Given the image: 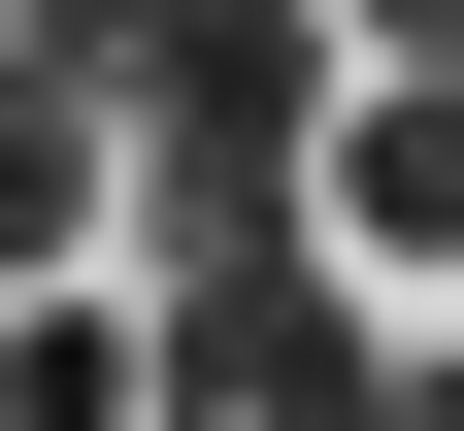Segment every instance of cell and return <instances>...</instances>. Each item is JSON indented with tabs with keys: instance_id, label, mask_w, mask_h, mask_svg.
<instances>
[{
	"instance_id": "cell-1",
	"label": "cell",
	"mask_w": 464,
	"mask_h": 431,
	"mask_svg": "<svg viewBox=\"0 0 464 431\" xmlns=\"http://www.w3.org/2000/svg\"><path fill=\"white\" fill-rule=\"evenodd\" d=\"M166 431H431V365H398L365 299H332V232H299V266H199L166 299Z\"/></svg>"
},
{
	"instance_id": "cell-2",
	"label": "cell",
	"mask_w": 464,
	"mask_h": 431,
	"mask_svg": "<svg viewBox=\"0 0 464 431\" xmlns=\"http://www.w3.org/2000/svg\"><path fill=\"white\" fill-rule=\"evenodd\" d=\"M100 200H133V100L0 34V299H67V232H100Z\"/></svg>"
},
{
	"instance_id": "cell-3",
	"label": "cell",
	"mask_w": 464,
	"mask_h": 431,
	"mask_svg": "<svg viewBox=\"0 0 464 431\" xmlns=\"http://www.w3.org/2000/svg\"><path fill=\"white\" fill-rule=\"evenodd\" d=\"M332 266H464V67H398L332 133Z\"/></svg>"
},
{
	"instance_id": "cell-4",
	"label": "cell",
	"mask_w": 464,
	"mask_h": 431,
	"mask_svg": "<svg viewBox=\"0 0 464 431\" xmlns=\"http://www.w3.org/2000/svg\"><path fill=\"white\" fill-rule=\"evenodd\" d=\"M0 431H166V332H100V299H0Z\"/></svg>"
},
{
	"instance_id": "cell-5",
	"label": "cell",
	"mask_w": 464,
	"mask_h": 431,
	"mask_svg": "<svg viewBox=\"0 0 464 431\" xmlns=\"http://www.w3.org/2000/svg\"><path fill=\"white\" fill-rule=\"evenodd\" d=\"M431 431H464V365H431Z\"/></svg>"
}]
</instances>
